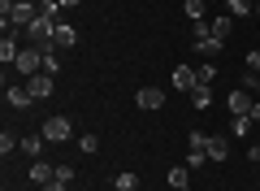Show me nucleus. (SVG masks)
I'll return each instance as SVG.
<instances>
[{"mask_svg":"<svg viewBox=\"0 0 260 191\" xmlns=\"http://www.w3.org/2000/svg\"><path fill=\"white\" fill-rule=\"evenodd\" d=\"M247 70L260 74V48H251V52H247Z\"/></svg>","mask_w":260,"mask_h":191,"instance_id":"nucleus-28","label":"nucleus"},{"mask_svg":"<svg viewBox=\"0 0 260 191\" xmlns=\"http://www.w3.org/2000/svg\"><path fill=\"white\" fill-rule=\"evenodd\" d=\"M251 122H260V100H256V104H251Z\"/></svg>","mask_w":260,"mask_h":191,"instance_id":"nucleus-31","label":"nucleus"},{"mask_svg":"<svg viewBox=\"0 0 260 191\" xmlns=\"http://www.w3.org/2000/svg\"><path fill=\"white\" fill-rule=\"evenodd\" d=\"M256 178H260V170H256Z\"/></svg>","mask_w":260,"mask_h":191,"instance_id":"nucleus-36","label":"nucleus"},{"mask_svg":"<svg viewBox=\"0 0 260 191\" xmlns=\"http://www.w3.org/2000/svg\"><path fill=\"white\" fill-rule=\"evenodd\" d=\"M56 26H61L56 18H44V13H39V18L22 31V39H26L30 48H39V52H56Z\"/></svg>","mask_w":260,"mask_h":191,"instance_id":"nucleus-1","label":"nucleus"},{"mask_svg":"<svg viewBox=\"0 0 260 191\" xmlns=\"http://www.w3.org/2000/svg\"><path fill=\"white\" fill-rule=\"evenodd\" d=\"M225 104H230V118H234V113H247V118H251V104H256V91L239 87V91H230V100H225Z\"/></svg>","mask_w":260,"mask_h":191,"instance_id":"nucleus-6","label":"nucleus"},{"mask_svg":"<svg viewBox=\"0 0 260 191\" xmlns=\"http://www.w3.org/2000/svg\"><path fill=\"white\" fill-rule=\"evenodd\" d=\"M13 152H22V139L13 135V130H5V135H0V156H13Z\"/></svg>","mask_w":260,"mask_h":191,"instance_id":"nucleus-18","label":"nucleus"},{"mask_svg":"<svg viewBox=\"0 0 260 191\" xmlns=\"http://www.w3.org/2000/svg\"><path fill=\"white\" fill-rule=\"evenodd\" d=\"M182 9H186V18H191V22H204V0H186Z\"/></svg>","mask_w":260,"mask_h":191,"instance_id":"nucleus-23","label":"nucleus"},{"mask_svg":"<svg viewBox=\"0 0 260 191\" xmlns=\"http://www.w3.org/2000/svg\"><path fill=\"white\" fill-rule=\"evenodd\" d=\"M39 135L48 139V144H65V139L74 135V126H70V118H61V113H52V118L39 126Z\"/></svg>","mask_w":260,"mask_h":191,"instance_id":"nucleus-3","label":"nucleus"},{"mask_svg":"<svg viewBox=\"0 0 260 191\" xmlns=\"http://www.w3.org/2000/svg\"><path fill=\"white\" fill-rule=\"evenodd\" d=\"M113 191H139V174H135V170H121L117 178H113Z\"/></svg>","mask_w":260,"mask_h":191,"instance_id":"nucleus-12","label":"nucleus"},{"mask_svg":"<svg viewBox=\"0 0 260 191\" xmlns=\"http://www.w3.org/2000/svg\"><path fill=\"white\" fill-rule=\"evenodd\" d=\"M56 178V165H48V161H30V182L35 187H44V182H52Z\"/></svg>","mask_w":260,"mask_h":191,"instance_id":"nucleus-11","label":"nucleus"},{"mask_svg":"<svg viewBox=\"0 0 260 191\" xmlns=\"http://www.w3.org/2000/svg\"><path fill=\"white\" fill-rule=\"evenodd\" d=\"M74 44H78V31L61 22V26H56V52H61V48H74Z\"/></svg>","mask_w":260,"mask_h":191,"instance_id":"nucleus-15","label":"nucleus"},{"mask_svg":"<svg viewBox=\"0 0 260 191\" xmlns=\"http://www.w3.org/2000/svg\"><path fill=\"white\" fill-rule=\"evenodd\" d=\"M251 5H260V0H251Z\"/></svg>","mask_w":260,"mask_h":191,"instance_id":"nucleus-34","label":"nucleus"},{"mask_svg":"<svg viewBox=\"0 0 260 191\" xmlns=\"http://www.w3.org/2000/svg\"><path fill=\"white\" fill-rule=\"evenodd\" d=\"M230 135H251V118L247 113H234L230 118Z\"/></svg>","mask_w":260,"mask_h":191,"instance_id":"nucleus-20","label":"nucleus"},{"mask_svg":"<svg viewBox=\"0 0 260 191\" xmlns=\"http://www.w3.org/2000/svg\"><path fill=\"white\" fill-rule=\"evenodd\" d=\"M56 70H61V57H56V52H44V74H52V78H56Z\"/></svg>","mask_w":260,"mask_h":191,"instance_id":"nucleus-25","label":"nucleus"},{"mask_svg":"<svg viewBox=\"0 0 260 191\" xmlns=\"http://www.w3.org/2000/svg\"><path fill=\"white\" fill-rule=\"evenodd\" d=\"M26 91L35 96V100H48V96L56 91V83H52V74H44V70H39V74H30V78H26Z\"/></svg>","mask_w":260,"mask_h":191,"instance_id":"nucleus-5","label":"nucleus"},{"mask_svg":"<svg viewBox=\"0 0 260 191\" xmlns=\"http://www.w3.org/2000/svg\"><path fill=\"white\" fill-rule=\"evenodd\" d=\"M135 104H139L143 113H156L160 104H165V91H160V87H143L139 96H135Z\"/></svg>","mask_w":260,"mask_h":191,"instance_id":"nucleus-8","label":"nucleus"},{"mask_svg":"<svg viewBox=\"0 0 260 191\" xmlns=\"http://www.w3.org/2000/svg\"><path fill=\"white\" fill-rule=\"evenodd\" d=\"M247 165H260V144H247Z\"/></svg>","mask_w":260,"mask_h":191,"instance_id":"nucleus-29","label":"nucleus"},{"mask_svg":"<svg viewBox=\"0 0 260 191\" xmlns=\"http://www.w3.org/2000/svg\"><path fill=\"white\" fill-rule=\"evenodd\" d=\"M44 144H48V139H44V135L35 130V135H26V139H22V152H26L30 161H39V152H44Z\"/></svg>","mask_w":260,"mask_h":191,"instance_id":"nucleus-13","label":"nucleus"},{"mask_svg":"<svg viewBox=\"0 0 260 191\" xmlns=\"http://www.w3.org/2000/svg\"><path fill=\"white\" fill-rule=\"evenodd\" d=\"M256 18H260V5H256Z\"/></svg>","mask_w":260,"mask_h":191,"instance_id":"nucleus-33","label":"nucleus"},{"mask_svg":"<svg viewBox=\"0 0 260 191\" xmlns=\"http://www.w3.org/2000/svg\"><path fill=\"white\" fill-rule=\"evenodd\" d=\"M5 100H9L13 109H30V104H35V96L26 91V83H18V87H9V91H5Z\"/></svg>","mask_w":260,"mask_h":191,"instance_id":"nucleus-10","label":"nucleus"},{"mask_svg":"<svg viewBox=\"0 0 260 191\" xmlns=\"http://www.w3.org/2000/svg\"><path fill=\"white\" fill-rule=\"evenodd\" d=\"M13 70H18L22 78H30V74H39V70H44V52L26 44V48H22V57H18V65H13Z\"/></svg>","mask_w":260,"mask_h":191,"instance_id":"nucleus-4","label":"nucleus"},{"mask_svg":"<svg viewBox=\"0 0 260 191\" xmlns=\"http://www.w3.org/2000/svg\"><path fill=\"white\" fill-rule=\"evenodd\" d=\"M191 104H195V109H208V104H213V87H208V83H195Z\"/></svg>","mask_w":260,"mask_h":191,"instance_id":"nucleus-14","label":"nucleus"},{"mask_svg":"<svg viewBox=\"0 0 260 191\" xmlns=\"http://www.w3.org/2000/svg\"><path fill=\"white\" fill-rule=\"evenodd\" d=\"M256 96H260V87H256Z\"/></svg>","mask_w":260,"mask_h":191,"instance_id":"nucleus-35","label":"nucleus"},{"mask_svg":"<svg viewBox=\"0 0 260 191\" xmlns=\"http://www.w3.org/2000/svg\"><path fill=\"white\" fill-rule=\"evenodd\" d=\"M195 83H200V78H195V65H178V70H174V87L182 91V96H191Z\"/></svg>","mask_w":260,"mask_h":191,"instance_id":"nucleus-9","label":"nucleus"},{"mask_svg":"<svg viewBox=\"0 0 260 191\" xmlns=\"http://www.w3.org/2000/svg\"><path fill=\"white\" fill-rule=\"evenodd\" d=\"M208 26H213V35L225 44V39H230V31H234V18H230V13H221V18H217V22H208Z\"/></svg>","mask_w":260,"mask_h":191,"instance_id":"nucleus-16","label":"nucleus"},{"mask_svg":"<svg viewBox=\"0 0 260 191\" xmlns=\"http://www.w3.org/2000/svg\"><path fill=\"white\" fill-rule=\"evenodd\" d=\"M78 148H83V152L91 156V152H100V139H95L91 130H87V135H78Z\"/></svg>","mask_w":260,"mask_h":191,"instance_id":"nucleus-24","label":"nucleus"},{"mask_svg":"<svg viewBox=\"0 0 260 191\" xmlns=\"http://www.w3.org/2000/svg\"><path fill=\"white\" fill-rule=\"evenodd\" d=\"M70 182H61V178H52V182H44V191H65Z\"/></svg>","mask_w":260,"mask_h":191,"instance_id":"nucleus-30","label":"nucleus"},{"mask_svg":"<svg viewBox=\"0 0 260 191\" xmlns=\"http://www.w3.org/2000/svg\"><path fill=\"white\" fill-rule=\"evenodd\" d=\"M56 178H61V182H74V165H56Z\"/></svg>","mask_w":260,"mask_h":191,"instance_id":"nucleus-27","label":"nucleus"},{"mask_svg":"<svg viewBox=\"0 0 260 191\" xmlns=\"http://www.w3.org/2000/svg\"><path fill=\"white\" fill-rule=\"evenodd\" d=\"M74 5H78V0H61V9H74Z\"/></svg>","mask_w":260,"mask_h":191,"instance_id":"nucleus-32","label":"nucleus"},{"mask_svg":"<svg viewBox=\"0 0 260 191\" xmlns=\"http://www.w3.org/2000/svg\"><path fill=\"white\" fill-rule=\"evenodd\" d=\"M243 87L256 91V87H260V74H256V70H243Z\"/></svg>","mask_w":260,"mask_h":191,"instance_id":"nucleus-26","label":"nucleus"},{"mask_svg":"<svg viewBox=\"0 0 260 191\" xmlns=\"http://www.w3.org/2000/svg\"><path fill=\"white\" fill-rule=\"evenodd\" d=\"M225 9H230V18H247V13H256V5L251 0H225Z\"/></svg>","mask_w":260,"mask_h":191,"instance_id":"nucleus-19","label":"nucleus"},{"mask_svg":"<svg viewBox=\"0 0 260 191\" xmlns=\"http://www.w3.org/2000/svg\"><path fill=\"white\" fill-rule=\"evenodd\" d=\"M200 165H208V152L204 148H191L186 152V170H200Z\"/></svg>","mask_w":260,"mask_h":191,"instance_id":"nucleus-22","label":"nucleus"},{"mask_svg":"<svg viewBox=\"0 0 260 191\" xmlns=\"http://www.w3.org/2000/svg\"><path fill=\"white\" fill-rule=\"evenodd\" d=\"M204 152H208V161H213V165H221L225 156H230V135H208Z\"/></svg>","mask_w":260,"mask_h":191,"instance_id":"nucleus-7","label":"nucleus"},{"mask_svg":"<svg viewBox=\"0 0 260 191\" xmlns=\"http://www.w3.org/2000/svg\"><path fill=\"white\" fill-rule=\"evenodd\" d=\"M191 48H195V57H221V39L213 35V26H208V22H195L191 26Z\"/></svg>","mask_w":260,"mask_h":191,"instance_id":"nucleus-2","label":"nucleus"},{"mask_svg":"<svg viewBox=\"0 0 260 191\" xmlns=\"http://www.w3.org/2000/svg\"><path fill=\"white\" fill-rule=\"evenodd\" d=\"M195 78H200V83H208V87H213V83H217V65H213V61L195 65Z\"/></svg>","mask_w":260,"mask_h":191,"instance_id":"nucleus-21","label":"nucleus"},{"mask_svg":"<svg viewBox=\"0 0 260 191\" xmlns=\"http://www.w3.org/2000/svg\"><path fill=\"white\" fill-rule=\"evenodd\" d=\"M186 182H191V170H186V165H174V170H169V187L186 191Z\"/></svg>","mask_w":260,"mask_h":191,"instance_id":"nucleus-17","label":"nucleus"}]
</instances>
